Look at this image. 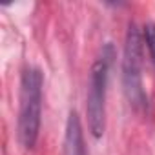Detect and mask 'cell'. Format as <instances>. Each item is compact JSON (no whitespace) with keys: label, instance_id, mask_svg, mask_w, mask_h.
<instances>
[{"label":"cell","instance_id":"obj_5","mask_svg":"<svg viewBox=\"0 0 155 155\" xmlns=\"http://www.w3.org/2000/svg\"><path fill=\"white\" fill-rule=\"evenodd\" d=\"M142 40L146 42L148 51H150V58H151V62L155 64V24H146V26H144Z\"/></svg>","mask_w":155,"mask_h":155},{"label":"cell","instance_id":"obj_1","mask_svg":"<svg viewBox=\"0 0 155 155\" xmlns=\"http://www.w3.org/2000/svg\"><path fill=\"white\" fill-rule=\"evenodd\" d=\"M42 86L44 77L38 68H26L20 79V106H18V140L26 150L35 148L40 117H42Z\"/></svg>","mask_w":155,"mask_h":155},{"label":"cell","instance_id":"obj_4","mask_svg":"<svg viewBox=\"0 0 155 155\" xmlns=\"http://www.w3.org/2000/svg\"><path fill=\"white\" fill-rule=\"evenodd\" d=\"M64 155H86L82 126L77 111H71L66 124V137H64Z\"/></svg>","mask_w":155,"mask_h":155},{"label":"cell","instance_id":"obj_2","mask_svg":"<svg viewBox=\"0 0 155 155\" xmlns=\"http://www.w3.org/2000/svg\"><path fill=\"white\" fill-rule=\"evenodd\" d=\"M111 46L106 48L102 57L93 64L90 75V90L86 99V115H88V128L95 139L102 137L106 130V86L111 64Z\"/></svg>","mask_w":155,"mask_h":155},{"label":"cell","instance_id":"obj_3","mask_svg":"<svg viewBox=\"0 0 155 155\" xmlns=\"http://www.w3.org/2000/svg\"><path fill=\"white\" fill-rule=\"evenodd\" d=\"M142 38L137 24H130L124 42V58H122V82L124 91L133 108L146 106V95L142 90Z\"/></svg>","mask_w":155,"mask_h":155}]
</instances>
